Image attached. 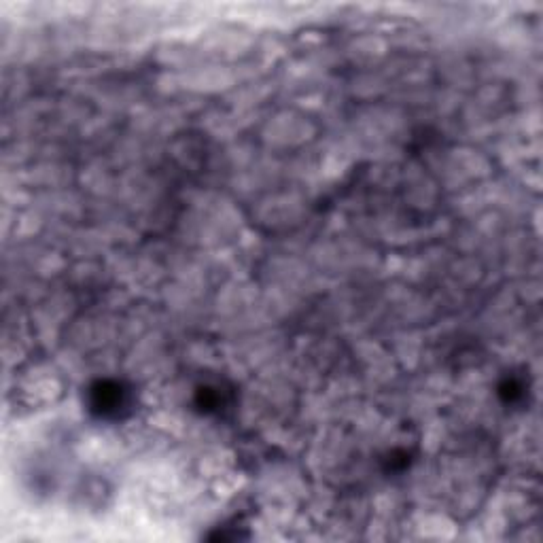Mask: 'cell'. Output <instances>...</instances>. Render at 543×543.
<instances>
[{
  "label": "cell",
  "mask_w": 543,
  "mask_h": 543,
  "mask_svg": "<svg viewBox=\"0 0 543 543\" xmlns=\"http://www.w3.org/2000/svg\"><path fill=\"white\" fill-rule=\"evenodd\" d=\"M90 406L102 418H119L130 410L132 395L119 382H98L90 393Z\"/></svg>",
  "instance_id": "1"
}]
</instances>
